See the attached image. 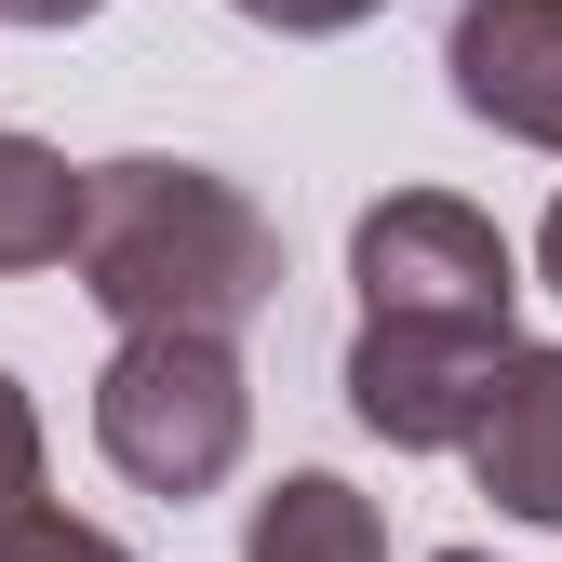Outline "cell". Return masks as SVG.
Segmentation results:
<instances>
[{
    "label": "cell",
    "instance_id": "1",
    "mask_svg": "<svg viewBox=\"0 0 562 562\" xmlns=\"http://www.w3.org/2000/svg\"><path fill=\"white\" fill-rule=\"evenodd\" d=\"M67 268L121 335H241L281 295V228L215 175V161H94L81 175V228Z\"/></svg>",
    "mask_w": 562,
    "mask_h": 562
},
{
    "label": "cell",
    "instance_id": "2",
    "mask_svg": "<svg viewBox=\"0 0 562 562\" xmlns=\"http://www.w3.org/2000/svg\"><path fill=\"white\" fill-rule=\"evenodd\" d=\"M255 442V389H241V335H121L94 375V456L134 496H215Z\"/></svg>",
    "mask_w": 562,
    "mask_h": 562
},
{
    "label": "cell",
    "instance_id": "3",
    "mask_svg": "<svg viewBox=\"0 0 562 562\" xmlns=\"http://www.w3.org/2000/svg\"><path fill=\"white\" fill-rule=\"evenodd\" d=\"M348 281H362V322H442V335H509V228L456 188H389L362 228H348Z\"/></svg>",
    "mask_w": 562,
    "mask_h": 562
},
{
    "label": "cell",
    "instance_id": "4",
    "mask_svg": "<svg viewBox=\"0 0 562 562\" xmlns=\"http://www.w3.org/2000/svg\"><path fill=\"white\" fill-rule=\"evenodd\" d=\"M509 335H442V322H362L348 335V415L389 456H456L482 389H496Z\"/></svg>",
    "mask_w": 562,
    "mask_h": 562
},
{
    "label": "cell",
    "instance_id": "5",
    "mask_svg": "<svg viewBox=\"0 0 562 562\" xmlns=\"http://www.w3.org/2000/svg\"><path fill=\"white\" fill-rule=\"evenodd\" d=\"M442 81H456L469 121H496L509 148L562 161V0H456Z\"/></svg>",
    "mask_w": 562,
    "mask_h": 562
},
{
    "label": "cell",
    "instance_id": "6",
    "mask_svg": "<svg viewBox=\"0 0 562 562\" xmlns=\"http://www.w3.org/2000/svg\"><path fill=\"white\" fill-rule=\"evenodd\" d=\"M456 456H469V482L509 522H549L562 536V348H522L509 335V362H496V389H482V415H469Z\"/></svg>",
    "mask_w": 562,
    "mask_h": 562
},
{
    "label": "cell",
    "instance_id": "7",
    "mask_svg": "<svg viewBox=\"0 0 562 562\" xmlns=\"http://www.w3.org/2000/svg\"><path fill=\"white\" fill-rule=\"evenodd\" d=\"M241 562H389V522L335 469H281L255 496V522H241Z\"/></svg>",
    "mask_w": 562,
    "mask_h": 562
},
{
    "label": "cell",
    "instance_id": "8",
    "mask_svg": "<svg viewBox=\"0 0 562 562\" xmlns=\"http://www.w3.org/2000/svg\"><path fill=\"white\" fill-rule=\"evenodd\" d=\"M67 228H81V161L41 134H0V281L67 268Z\"/></svg>",
    "mask_w": 562,
    "mask_h": 562
},
{
    "label": "cell",
    "instance_id": "9",
    "mask_svg": "<svg viewBox=\"0 0 562 562\" xmlns=\"http://www.w3.org/2000/svg\"><path fill=\"white\" fill-rule=\"evenodd\" d=\"M27 509H41V402L0 375V536H14Z\"/></svg>",
    "mask_w": 562,
    "mask_h": 562
},
{
    "label": "cell",
    "instance_id": "10",
    "mask_svg": "<svg viewBox=\"0 0 562 562\" xmlns=\"http://www.w3.org/2000/svg\"><path fill=\"white\" fill-rule=\"evenodd\" d=\"M0 562H134V549H121L108 522H81V509H54V496H41L14 536H0Z\"/></svg>",
    "mask_w": 562,
    "mask_h": 562
},
{
    "label": "cell",
    "instance_id": "11",
    "mask_svg": "<svg viewBox=\"0 0 562 562\" xmlns=\"http://www.w3.org/2000/svg\"><path fill=\"white\" fill-rule=\"evenodd\" d=\"M228 14H255V27H281V41H348V27H375L389 0H228Z\"/></svg>",
    "mask_w": 562,
    "mask_h": 562
},
{
    "label": "cell",
    "instance_id": "12",
    "mask_svg": "<svg viewBox=\"0 0 562 562\" xmlns=\"http://www.w3.org/2000/svg\"><path fill=\"white\" fill-rule=\"evenodd\" d=\"M81 14H108V0H0V27H81Z\"/></svg>",
    "mask_w": 562,
    "mask_h": 562
},
{
    "label": "cell",
    "instance_id": "13",
    "mask_svg": "<svg viewBox=\"0 0 562 562\" xmlns=\"http://www.w3.org/2000/svg\"><path fill=\"white\" fill-rule=\"evenodd\" d=\"M536 281L562 295V201H549V228H536Z\"/></svg>",
    "mask_w": 562,
    "mask_h": 562
},
{
    "label": "cell",
    "instance_id": "14",
    "mask_svg": "<svg viewBox=\"0 0 562 562\" xmlns=\"http://www.w3.org/2000/svg\"><path fill=\"white\" fill-rule=\"evenodd\" d=\"M429 562H496V549H429Z\"/></svg>",
    "mask_w": 562,
    "mask_h": 562
}]
</instances>
